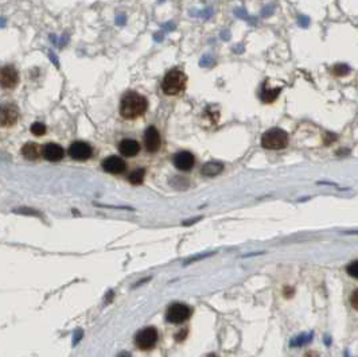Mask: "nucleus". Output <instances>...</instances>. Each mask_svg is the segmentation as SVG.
I'll list each match as a JSON object with an SVG mask.
<instances>
[{"label":"nucleus","instance_id":"obj_1","mask_svg":"<svg viewBox=\"0 0 358 357\" xmlns=\"http://www.w3.org/2000/svg\"><path fill=\"white\" fill-rule=\"evenodd\" d=\"M147 107L148 103L144 96L133 91L127 92L120 103V115L127 120H135L144 115Z\"/></svg>","mask_w":358,"mask_h":357},{"label":"nucleus","instance_id":"obj_2","mask_svg":"<svg viewBox=\"0 0 358 357\" xmlns=\"http://www.w3.org/2000/svg\"><path fill=\"white\" fill-rule=\"evenodd\" d=\"M187 85V76L179 69H171L164 76L162 89L167 96H177L185 92Z\"/></svg>","mask_w":358,"mask_h":357},{"label":"nucleus","instance_id":"obj_3","mask_svg":"<svg viewBox=\"0 0 358 357\" xmlns=\"http://www.w3.org/2000/svg\"><path fill=\"white\" fill-rule=\"evenodd\" d=\"M288 145V135L280 128H271L261 136V146L267 150H283Z\"/></svg>","mask_w":358,"mask_h":357},{"label":"nucleus","instance_id":"obj_4","mask_svg":"<svg viewBox=\"0 0 358 357\" xmlns=\"http://www.w3.org/2000/svg\"><path fill=\"white\" fill-rule=\"evenodd\" d=\"M158 330L155 328H145V329L140 330L135 337V344H136L137 348L147 351V349L154 348L156 343H158Z\"/></svg>","mask_w":358,"mask_h":357},{"label":"nucleus","instance_id":"obj_5","mask_svg":"<svg viewBox=\"0 0 358 357\" xmlns=\"http://www.w3.org/2000/svg\"><path fill=\"white\" fill-rule=\"evenodd\" d=\"M191 310L185 303H172L167 310V321L171 324H182L190 317Z\"/></svg>","mask_w":358,"mask_h":357},{"label":"nucleus","instance_id":"obj_6","mask_svg":"<svg viewBox=\"0 0 358 357\" xmlns=\"http://www.w3.org/2000/svg\"><path fill=\"white\" fill-rule=\"evenodd\" d=\"M20 113L16 105L8 104L1 107V112H0V124L3 128H9V127L15 126L18 123Z\"/></svg>","mask_w":358,"mask_h":357},{"label":"nucleus","instance_id":"obj_7","mask_svg":"<svg viewBox=\"0 0 358 357\" xmlns=\"http://www.w3.org/2000/svg\"><path fill=\"white\" fill-rule=\"evenodd\" d=\"M0 82H1V86H3L4 89H12V88H15L19 82L18 70H16L14 66H11V65L3 66L1 72H0Z\"/></svg>","mask_w":358,"mask_h":357},{"label":"nucleus","instance_id":"obj_8","mask_svg":"<svg viewBox=\"0 0 358 357\" xmlns=\"http://www.w3.org/2000/svg\"><path fill=\"white\" fill-rule=\"evenodd\" d=\"M69 155L76 161H86L92 157V147L85 142H74L69 147Z\"/></svg>","mask_w":358,"mask_h":357},{"label":"nucleus","instance_id":"obj_9","mask_svg":"<svg viewBox=\"0 0 358 357\" xmlns=\"http://www.w3.org/2000/svg\"><path fill=\"white\" fill-rule=\"evenodd\" d=\"M172 163H174V166H175L178 170L189 172V170L194 168L195 158L194 155L189 153V151H179V153L174 155Z\"/></svg>","mask_w":358,"mask_h":357},{"label":"nucleus","instance_id":"obj_10","mask_svg":"<svg viewBox=\"0 0 358 357\" xmlns=\"http://www.w3.org/2000/svg\"><path fill=\"white\" fill-rule=\"evenodd\" d=\"M144 143L145 149H147L148 153H156V151L160 149V146H162L160 134H159L158 130H156L154 126L148 127V128L145 130Z\"/></svg>","mask_w":358,"mask_h":357},{"label":"nucleus","instance_id":"obj_11","mask_svg":"<svg viewBox=\"0 0 358 357\" xmlns=\"http://www.w3.org/2000/svg\"><path fill=\"white\" fill-rule=\"evenodd\" d=\"M64 149L57 143H47L42 147V157L49 162H58L64 158Z\"/></svg>","mask_w":358,"mask_h":357},{"label":"nucleus","instance_id":"obj_12","mask_svg":"<svg viewBox=\"0 0 358 357\" xmlns=\"http://www.w3.org/2000/svg\"><path fill=\"white\" fill-rule=\"evenodd\" d=\"M103 169L111 174H121L125 170V162L119 157H108L103 161Z\"/></svg>","mask_w":358,"mask_h":357},{"label":"nucleus","instance_id":"obj_13","mask_svg":"<svg viewBox=\"0 0 358 357\" xmlns=\"http://www.w3.org/2000/svg\"><path fill=\"white\" fill-rule=\"evenodd\" d=\"M119 150L124 157H135L140 151V145L135 139H122L119 145Z\"/></svg>","mask_w":358,"mask_h":357},{"label":"nucleus","instance_id":"obj_14","mask_svg":"<svg viewBox=\"0 0 358 357\" xmlns=\"http://www.w3.org/2000/svg\"><path fill=\"white\" fill-rule=\"evenodd\" d=\"M22 155L28 161H35L42 155V149L36 143H27L23 146Z\"/></svg>","mask_w":358,"mask_h":357},{"label":"nucleus","instance_id":"obj_15","mask_svg":"<svg viewBox=\"0 0 358 357\" xmlns=\"http://www.w3.org/2000/svg\"><path fill=\"white\" fill-rule=\"evenodd\" d=\"M224 170V165L221 162H208L206 165H204V168L201 170V173L206 177H214V176H218L220 173Z\"/></svg>","mask_w":358,"mask_h":357},{"label":"nucleus","instance_id":"obj_16","mask_svg":"<svg viewBox=\"0 0 358 357\" xmlns=\"http://www.w3.org/2000/svg\"><path fill=\"white\" fill-rule=\"evenodd\" d=\"M144 174L145 172L143 170V169H139V170H135V172H132L131 174H129V182H131L132 185H139V183H141L143 182V179H144Z\"/></svg>","mask_w":358,"mask_h":357},{"label":"nucleus","instance_id":"obj_17","mask_svg":"<svg viewBox=\"0 0 358 357\" xmlns=\"http://www.w3.org/2000/svg\"><path fill=\"white\" fill-rule=\"evenodd\" d=\"M279 93H280V89H275V91H267V89H264L263 93H261V99H263L264 103H272L273 100L279 96Z\"/></svg>","mask_w":358,"mask_h":357},{"label":"nucleus","instance_id":"obj_18","mask_svg":"<svg viewBox=\"0 0 358 357\" xmlns=\"http://www.w3.org/2000/svg\"><path fill=\"white\" fill-rule=\"evenodd\" d=\"M31 132L35 136H42L46 134V126L42 123H34L31 126Z\"/></svg>","mask_w":358,"mask_h":357},{"label":"nucleus","instance_id":"obj_19","mask_svg":"<svg viewBox=\"0 0 358 357\" xmlns=\"http://www.w3.org/2000/svg\"><path fill=\"white\" fill-rule=\"evenodd\" d=\"M346 271H348V274H349L350 276H353V278L358 279V260L350 263L348 268H346Z\"/></svg>","mask_w":358,"mask_h":357},{"label":"nucleus","instance_id":"obj_20","mask_svg":"<svg viewBox=\"0 0 358 357\" xmlns=\"http://www.w3.org/2000/svg\"><path fill=\"white\" fill-rule=\"evenodd\" d=\"M350 303L356 310H358V289L356 291H353V294L350 297Z\"/></svg>","mask_w":358,"mask_h":357},{"label":"nucleus","instance_id":"obj_21","mask_svg":"<svg viewBox=\"0 0 358 357\" xmlns=\"http://www.w3.org/2000/svg\"><path fill=\"white\" fill-rule=\"evenodd\" d=\"M348 72H349V69L346 68L345 65H338V66H336V69H334V73H336L337 76H344V74H346Z\"/></svg>","mask_w":358,"mask_h":357},{"label":"nucleus","instance_id":"obj_22","mask_svg":"<svg viewBox=\"0 0 358 357\" xmlns=\"http://www.w3.org/2000/svg\"><path fill=\"white\" fill-rule=\"evenodd\" d=\"M118 357H131V356H129V353H127V352H121V353H119Z\"/></svg>","mask_w":358,"mask_h":357},{"label":"nucleus","instance_id":"obj_23","mask_svg":"<svg viewBox=\"0 0 358 357\" xmlns=\"http://www.w3.org/2000/svg\"><path fill=\"white\" fill-rule=\"evenodd\" d=\"M208 357H218V356H216V355H209Z\"/></svg>","mask_w":358,"mask_h":357}]
</instances>
